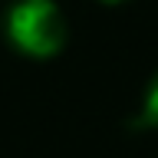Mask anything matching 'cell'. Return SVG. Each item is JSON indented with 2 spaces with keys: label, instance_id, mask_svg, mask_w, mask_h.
I'll return each instance as SVG.
<instances>
[{
  "label": "cell",
  "instance_id": "cell-1",
  "mask_svg": "<svg viewBox=\"0 0 158 158\" xmlns=\"http://www.w3.org/2000/svg\"><path fill=\"white\" fill-rule=\"evenodd\" d=\"M7 40L33 59H49L66 46V17L53 0H17L7 10Z\"/></svg>",
  "mask_w": 158,
  "mask_h": 158
},
{
  "label": "cell",
  "instance_id": "cell-3",
  "mask_svg": "<svg viewBox=\"0 0 158 158\" xmlns=\"http://www.w3.org/2000/svg\"><path fill=\"white\" fill-rule=\"evenodd\" d=\"M106 3H118V0H106Z\"/></svg>",
  "mask_w": 158,
  "mask_h": 158
},
{
  "label": "cell",
  "instance_id": "cell-2",
  "mask_svg": "<svg viewBox=\"0 0 158 158\" xmlns=\"http://www.w3.org/2000/svg\"><path fill=\"white\" fill-rule=\"evenodd\" d=\"M135 125H142V128H155V132H158V76L152 79V82H148V89H145L142 112H138Z\"/></svg>",
  "mask_w": 158,
  "mask_h": 158
}]
</instances>
